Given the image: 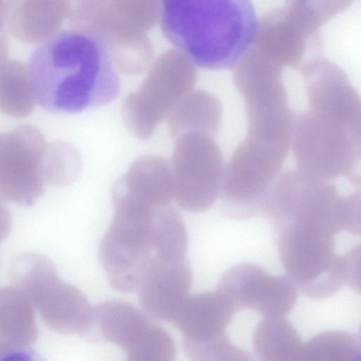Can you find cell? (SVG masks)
Here are the masks:
<instances>
[{
  "label": "cell",
  "instance_id": "6da1fadb",
  "mask_svg": "<svg viewBox=\"0 0 361 361\" xmlns=\"http://www.w3.org/2000/svg\"><path fill=\"white\" fill-rule=\"evenodd\" d=\"M28 71L37 101L51 112L102 106L120 92V78L106 49L73 29L57 32L35 49Z\"/></svg>",
  "mask_w": 361,
  "mask_h": 361
},
{
  "label": "cell",
  "instance_id": "7a4b0ae2",
  "mask_svg": "<svg viewBox=\"0 0 361 361\" xmlns=\"http://www.w3.org/2000/svg\"><path fill=\"white\" fill-rule=\"evenodd\" d=\"M159 19L177 50L209 70L235 67L253 44L259 26L247 0H166Z\"/></svg>",
  "mask_w": 361,
  "mask_h": 361
},
{
  "label": "cell",
  "instance_id": "3957f363",
  "mask_svg": "<svg viewBox=\"0 0 361 361\" xmlns=\"http://www.w3.org/2000/svg\"><path fill=\"white\" fill-rule=\"evenodd\" d=\"M161 8L157 1L82 0L71 4L68 18L73 30L102 44L117 70L134 75L153 59L147 32L159 19Z\"/></svg>",
  "mask_w": 361,
  "mask_h": 361
},
{
  "label": "cell",
  "instance_id": "277c9868",
  "mask_svg": "<svg viewBox=\"0 0 361 361\" xmlns=\"http://www.w3.org/2000/svg\"><path fill=\"white\" fill-rule=\"evenodd\" d=\"M291 145L300 173L318 180L345 176L360 183V126L309 107L295 116Z\"/></svg>",
  "mask_w": 361,
  "mask_h": 361
},
{
  "label": "cell",
  "instance_id": "5b68a950",
  "mask_svg": "<svg viewBox=\"0 0 361 361\" xmlns=\"http://www.w3.org/2000/svg\"><path fill=\"white\" fill-rule=\"evenodd\" d=\"M350 1H292L267 11L259 20L252 47L284 68L300 69L322 56L320 28L345 10Z\"/></svg>",
  "mask_w": 361,
  "mask_h": 361
},
{
  "label": "cell",
  "instance_id": "8992f818",
  "mask_svg": "<svg viewBox=\"0 0 361 361\" xmlns=\"http://www.w3.org/2000/svg\"><path fill=\"white\" fill-rule=\"evenodd\" d=\"M289 147L245 137L225 166L220 192L225 216L245 220L265 214L269 192Z\"/></svg>",
  "mask_w": 361,
  "mask_h": 361
},
{
  "label": "cell",
  "instance_id": "52a82bcc",
  "mask_svg": "<svg viewBox=\"0 0 361 361\" xmlns=\"http://www.w3.org/2000/svg\"><path fill=\"white\" fill-rule=\"evenodd\" d=\"M283 69L252 47L235 67L234 83L245 102L246 136L291 144L295 116L288 106Z\"/></svg>",
  "mask_w": 361,
  "mask_h": 361
},
{
  "label": "cell",
  "instance_id": "ba28073f",
  "mask_svg": "<svg viewBox=\"0 0 361 361\" xmlns=\"http://www.w3.org/2000/svg\"><path fill=\"white\" fill-rule=\"evenodd\" d=\"M194 64L181 52L167 50L153 63L138 90L126 95L121 115L128 130L147 140L174 106L193 90Z\"/></svg>",
  "mask_w": 361,
  "mask_h": 361
},
{
  "label": "cell",
  "instance_id": "9c48e42d",
  "mask_svg": "<svg viewBox=\"0 0 361 361\" xmlns=\"http://www.w3.org/2000/svg\"><path fill=\"white\" fill-rule=\"evenodd\" d=\"M174 141V198L186 211L204 212L220 195L225 170L222 152L213 137L202 133L188 132Z\"/></svg>",
  "mask_w": 361,
  "mask_h": 361
},
{
  "label": "cell",
  "instance_id": "30bf717a",
  "mask_svg": "<svg viewBox=\"0 0 361 361\" xmlns=\"http://www.w3.org/2000/svg\"><path fill=\"white\" fill-rule=\"evenodd\" d=\"M152 219L149 213L114 210L98 250L99 262L114 290L122 293L138 290L153 257Z\"/></svg>",
  "mask_w": 361,
  "mask_h": 361
},
{
  "label": "cell",
  "instance_id": "8fae6325",
  "mask_svg": "<svg viewBox=\"0 0 361 361\" xmlns=\"http://www.w3.org/2000/svg\"><path fill=\"white\" fill-rule=\"evenodd\" d=\"M46 145L34 126L0 133V200L30 206L44 194L41 165Z\"/></svg>",
  "mask_w": 361,
  "mask_h": 361
},
{
  "label": "cell",
  "instance_id": "7c38bea8",
  "mask_svg": "<svg viewBox=\"0 0 361 361\" xmlns=\"http://www.w3.org/2000/svg\"><path fill=\"white\" fill-rule=\"evenodd\" d=\"M235 310H253L266 317H285L295 306L298 288L287 275H271L250 262L236 264L221 276L217 289Z\"/></svg>",
  "mask_w": 361,
  "mask_h": 361
},
{
  "label": "cell",
  "instance_id": "4fadbf2b",
  "mask_svg": "<svg viewBox=\"0 0 361 361\" xmlns=\"http://www.w3.org/2000/svg\"><path fill=\"white\" fill-rule=\"evenodd\" d=\"M192 281L187 257L168 260L153 255L138 288L141 306L152 317L172 322Z\"/></svg>",
  "mask_w": 361,
  "mask_h": 361
},
{
  "label": "cell",
  "instance_id": "5bb4252c",
  "mask_svg": "<svg viewBox=\"0 0 361 361\" xmlns=\"http://www.w3.org/2000/svg\"><path fill=\"white\" fill-rule=\"evenodd\" d=\"M171 163L163 157H138L111 189L112 202H128L154 209L170 205L174 198Z\"/></svg>",
  "mask_w": 361,
  "mask_h": 361
},
{
  "label": "cell",
  "instance_id": "9a60e30c",
  "mask_svg": "<svg viewBox=\"0 0 361 361\" xmlns=\"http://www.w3.org/2000/svg\"><path fill=\"white\" fill-rule=\"evenodd\" d=\"M235 311L216 290L188 295L172 322L183 334V341H206L226 334Z\"/></svg>",
  "mask_w": 361,
  "mask_h": 361
},
{
  "label": "cell",
  "instance_id": "2e32d148",
  "mask_svg": "<svg viewBox=\"0 0 361 361\" xmlns=\"http://www.w3.org/2000/svg\"><path fill=\"white\" fill-rule=\"evenodd\" d=\"M69 1H17L11 6L8 16L10 33L26 43L47 40L57 33L68 17Z\"/></svg>",
  "mask_w": 361,
  "mask_h": 361
},
{
  "label": "cell",
  "instance_id": "e0dca14e",
  "mask_svg": "<svg viewBox=\"0 0 361 361\" xmlns=\"http://www.w3.org/2000/svg\"><path fill=\"white\" fill-rule=\"evenodd\" d=\"M152 324L142 312L131 305L118 300L106 301L93 309L92 322L87 336L114 343L126 352Z\"/></svg>",
  "mask_w": 361,
  "mask_h": 361
},
{
  "label": "cell",
  "instance_id": "ac0fdd59",
  "mask_svg": "<svg viewBox=\"0 0 361 361\" xmlns=\"http://www.w3.org/2000/svg\"><path fill=\"white\" fill-rule=\"evenodd\" d=\"M167 119L174 140L188 132L202 133L214 137L220 129L221 106L213 94L192 90L178 102Z\"/></svg>",
  "mask_w": 361,
  "mask_h": 361
},
{
  "label": "cell",
  "instance_id": "d6986e66",
  "mask_svg": "<svg viewBox=\"0 0 361 361\" xmlns=\"http://www.w3.org/2000/svg\"><path fill=\"white\" fill-rule=\"evenodd\" d=\"M303 343L285 317H266L256 326L253 350L258 361H300Z\"/></svg>",
  "mask_w": 361,
  "mask_h": 361
},
{
  "label": "cell",
  "instance_id": "ffe728a7",
  "mask_svg": "<svg viewBox=\"0 0 361 361\" xmlns=\"http://www.w3.org/2000/svg\"><path fill=\"white\" fill-rule=\"evenodd\" d=\"M35 99L24 63L7 59L0 64V111L9 116L26 117L34 109Z\"/></svg>",
  "mask_w": 361,
  "mask_h": 361
},
{
  "label": "cell",
  "instance_id": "44dd1931",
  "mask_svg": "<svg viewBox=\"0 0 361 361\" xmlns=\"http://www.w3.org/2000/svg\"><path fill=\"white\" fill-rule=\"evenodd\" d=\"M150 243L155 256L168 260L186 258L188 237L184 222L170 205L154 209L150 228Z\"/></svg>",
  "mask_w": 361,
  "mask_h": 361
},
{
  "label": "cell",
  "instance_id": "7402d4cb",
  "mask_svg": "<svg viewBox=\"0 0 361 361\" xmlns=\"http://www.w3.org/2000/svg\"><path fill=\"white\" fill-rule=\"evenodd\" d=\"M360 338L347 331L319 333L303 343L300 361H360Z\"/></svg>",
  "mask_w": 361,
  "mask_h": 361
},
{
  "label": "cell",
  "instance_id": "603a6c76",
  "mask_svg": "<svg viewBox=\"0 0 361 361\" xmlns=\"http://www.w3.org/2000/svg\"><path fill=\"white\" fill-rule=\"evenodd\" d=\"M82 159L72 145L63 141L47 144L42 160V173L45 181L55 185H68L79 176Z\"/></svg>",
  "mask_w": 361,
  "mask_h": 361
},
{
  "label": "cell",
  "instance_id": "cb8c5ba5",
  "mask_svg": "<svg viewBox=\"0 0 361 361\" xmlns=\"http://www.w3.org/2000/svg\"><path fill=\"white\" fill-rule=\"evenodd\" d=\"M125 353L126 361H175L176 348L171 336L153 323Z\"/></svg>",
  "mask_w": 361,
  "mask_h": 361
},
{
  "label": "cell",
  "instance_id": "d4e9b609",
  "mask_svg": "<svg viewBox=\"0 0 361 361\" xmlns=\"http://www.w3.org/2000/svg\"><path fill=\"white\" fill-rule=\"evenodd\" d=\"M190 361H255L247 350L233 344L226 334L202 341H183Z\"/></svg>",
  "mask_w": 361,
  "mask_h": 361
},
{
  "label": "cell",
  "instance_id": "484cf974",
  "mask_svg": "<svg viewBox=\"0 0 361 361\" xmlns=\"http://www.w3.org/2000/svg\"><path fill=\"white\" fill-rule=\"evenodd\" d=\"M345 256L346 285L355 290H360V246L354 247Z\"/></svg>",
  "mask_w": 361,
  "mask_h": 361
},
{
  "label": "cell",
  "instance_id": "4316f807",
  "mask_svg": "<svg viewBox=\"0 0 361 361\" xmlns=\"http://www.w3.org/2000/svg\"><path fill=\"white\" fill-rule=\"evenodd\" d=\"M0 361H47L37 350L25 345H13L0 353Z\"/></svg>",
  "mask_w": 361,
  "mask_h": 361
},
{
  "label": "cell",
  "instance_id": "83f0119b",
  "mask_svg": "<svg viewBox=\"0 0 361 361\" xmlns=\"http://www.w3.org/2000/svg\"><path fill=\"white\" fill-rule=\"evenodd\" d=\"M12 226L11 216L0 200V242L9 235Z\"/></svg>",
  "mask_w": 361,
  "mask_h": 361
},
{
  "label": "cell",
  "instance_id": "f1b7e54d",
  "mask_svg": "<svg viewBox=\"0 0 361 361\" xmlns=\"http://www.w3.org/2000/svg\"><path fill=\"white\" fill-rule=\"evenodd\" d=\"M8 51L7 39L3 32V28L0 27V64L7 60Z\"/></svg>",
  "mask_w": 361,
  "mask_h": 361
},
{
  "label": "cell",
  "instance_id": "f546056e",
  "mask_svg": "<svg viewBox=\"0 0 361 361\" xmlns=\"http://www.w3.org/2000/svg\"><path fill=\"white\" fill-rule=\"evenodd\" d=\"M11 1L0 0V27H3L8 18Z\"/></svg>",
  "mask_w": 361,
  "mask_h": 361
}]
</instances>
